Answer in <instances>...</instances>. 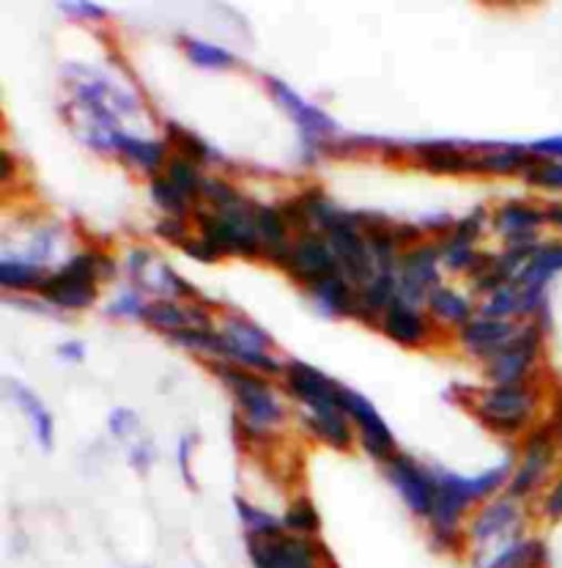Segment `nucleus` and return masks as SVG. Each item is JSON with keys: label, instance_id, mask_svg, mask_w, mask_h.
I'll use <instances>...</instances> for the list:
<instances>
[{"label": "nucleus", "instance_id": "obj_1", "mask_svg": "<svg viewBox=\"0 0 562 568\" xmlns=\"http://www.w3.org/2000/svg\"><path fill=\"white\" fill-rule=\"evenodd\" d=\"M513 473V459H505L502 465L483 469L478 475H459L448 473V469H433L437 478V500H433V511L428 521H431V541L437 549L450 552L459 549L463 541L461 519L467 517L469 508L478 503L494 497L502 486H508Z\"/></svg>", "mask_w": 562, "mask_h": 568}, {"label": "nucleus", "instance_id": "obj_2", "mask_svg": "<svg viewBox=\"0 0 562 568\" xmlns=\"http://www.w3.org/2000/svg\"><path fill=\"white\" fill-rule=\"evenodd\" d=\"M212 371L234 396L239 437L251 445H264L266 439L275 437L288 413L272 379L231 363H212Z\"/></svg>", "mask_w": 562, "mask_h": 568}, {"label": "nucleus", "instance_id": "obj_3", "mask_svg": "<svg viewBox=\"0 0 562 568\" xmlns=\"http://www.w3.org/2000/svg\"><path fill=\"white\" fill-rule=\"evenodd\" d=\"M543 390L535 382H521V385H491L486 390L474 393L472 413L497 437H524L538 423L541 413Z\"/></svg>", "mask_w": 562, "mask_h": 568}, {"label": "nucleus", "instance_id": "obj_4", "mask_svg": "<svg viewBox=\"0 0 562 568\" xmlns=\"http://www.w3.org/2000/svg\"><path fill=\"white\" fill-rule=\"evenodd\" d=\"M562 459L560 437L554 426L546 420H538L530 432L521 437L519 462L513 465L511 480L505 486V495L513 500L527 503L543 497L549 489V480H554V469Z\"/></svg>", "mask_w": 562, "mask_h": 568}, {"label": "nucleus", "instance_id": "obj_5", "mask_svg": "<svg viewBox=\"0 0 562 568\" xmlns=\"http://www.w3.org/2000/svg\"><path fill=\"white\" fill-rule=\"evenodd\" d=\"M256 201L245 199L239 206L223 209H195L193 223L198 229V236L214 251V256H242V258H260L264 245L256 231Z\"/></svg>", "mask_w": 562, "mask_h": 568}, {"label": "nucleus", "instance_id": "obj_6", "mask_svg": "<svg viewBox=\"0 0 562 568\" xmlns=\"http://www.w3.org/2000/svg\"><path fill=\"white\" fill-rule=\"evenodd\" d=\"M102 256L100 251H80L63 261L58 270L48 272L39 286V297L44 305L58 311H83L91 308L100 297L102 283Z\"/></svg>", "mask_w": 562, "mask_h": 568}, {"label": "nucleus", "instance_id": "obj_7", "mask_svg": "<svg viewBox=\"0 0 562 568\" xmlns=\"http://www.w3.org/2000/svg\"><path fill=\"white\" fill-rule=\"evenodd\" d=\"M543 338L546 327L538 322L519 324L515 335L505 344L500 355L486 363V376L494 385H521V382H535L538 368H541Z\"/></svg>", "mask_w": 562, "mask_h": 568}, {"label": "nucleus", "instance_id": "obj_8", "mask_svg": "<svg viewBox=\"0 0 562 568\" xmlns=\"http://www.w3.org/2000/svg\"><path fill=\"white\" fill-rule=\"evenodd\" d=\"M266 85H269V94L275 97V102L292 115L294 126H297L299 143H303V160L316 162L318 154L327 152L324 146H333L335 135H338V124H335L321 108L303 100V97H299L292 85L283 83V80L266 78Z\"/></svg>", "mask_w": 562, "mask_h": 568}, {"label": "nucleus", "instance_id": "obj_9", "mask_svg": "<svg viewBox=\"0 0 562 568\" xmlns=\"http://www.w3.org/2000/svg\"><path fill=\"white\" fill-rule=\"evenodd\" d=\"M524 530V503L513 500V497H500L474 511L467 527V541L472 544L478 552H489V549H502L508 544L521 538Z\"/></svg>", "mask_w": 562, "mask_h": 568}, {"label": "nucleus", "instance_id": "obj_10", "mask_svg": "<svg viewBox=\"0 0 562 568\" xmlns=\"http://www.w3.org/2000/svg\"><path fill=\"white\" fill-rule=\"evenodd\" d=\"M286 275H292L294 281L303 283L305 288L316 286V283L327 281V277L340 275V261L335 256L333 245L327 242V236L318 234V231H303L292 240V245L286 247L280 261H277Z\"/></svg>", "mask_w": 562, "mask_h": 568}, {"label": "nucleus", "instance_id": "obj_11", "mask_svg": "<svg viewBox=\"0 0 562 568\" xmlns=\"http://www.w3.org/2000/svg\"><path fill=\"white\" fill-rule=\"evenodd\" d=\"M439 266H442L439 245H431V242H422V245L401 253V261L396 266L398 300L411 305V308H422L433 288L442 286Z\"/></svg>", "mask_w": 562, "mask_h": 568}, {"label": "nucleus", "instance_id": "obj_12", "mask_svg": "<svg viewBox=\"0 0 562 568\" xmlns=\"http://www.w3.org/2000/svg\"><path fill=\"white\" fill-rule=\"evenodd\" d=\"M256 568H324L327 552L316 538L280 532L275 538H247Z\"/></svg>", "mask_w": 562, "mask_h": 568}, {"label": "nucleus", "instance_id": "obj_13", "mask_svg": "<svg viewBox=\"0 0 562 568\" xmlns=\"http://www.w3.org/2000/svg\"><path fill=\"white\" fill-rule=\"evenodd\" d=\"M340 409H344L346 417L355 423L357 443L362 445V450L370 459L387 465V462L398 454L396 437H392L390 426H387V420L379 415V409H376L362 393L351 390V387H340Z\"/></svg>", "mask_w": 562, "mask_h": 568}, {"label": "nucleus", "instance_id": "obj_14", "mask_svg": "<svg viewBox=\"0 0 562 568\" xmlns=\"http://www.w3.org/2000/svg\"><path fill=\"white\" fill-rule=\"evenodd\" d=\"M385 473L392 489L398 491V497H401L403 506L411 514L426 519L431 517L433 500H437V478H433V469L422 467L420 462H415L411 456L398 450L385 465Z\"/></svg>", "mask_w": 562, "mask_h": 568}, {"label": "nucleus", "instance_id": "obj_15", "mask_svg": "<svg viewBox=\"0 0 562 568\" xmlns=\"http://www.w3.org/2000/svg\"><path fill=\"white\" fill-rule=\"evenodd\" d=\"M283 385L286 396L294 398L303 409H327L340 407V387L333 376L318 371L305 361H288L283 368Z\"/></svg>", "mask_w": 562, "mask_h": 568}, {"label": "nucleus", "instance_id": "obj_16", "mask_svg": "<svg viewBox=\"0 0 562 568\" xmlns=\"http://www.w3.org/2000/svg\"><path fill=\"white\" fill-rule=\"evenodd\" d=\"M515 329H519V324L511 322V318H494L478 313L472 322L456 329V344L461 346L463 355L489 363L491 357L505 349V344L513 338Z\"/></svg>", "mask_w": 562, "mask_h": 568}, {"label": "nucleus", "instance_id": "obj_17", "mask_svg": "<svg viewBox=\"0 0 562 568\" xmlns=\"http://www.w3.org/2000/svg\"><path fill=\"white\" fill-rule=\"evenodd\" d=\"M379 329L392 344L407 346V349H422V346H428L437 338V322L428 316V311L411 308V305L401 303V300H396L385 311Z\"/></svg>", "mask_w": 562, "mask_h": 568}, {"label": "nucleus", "instance_id": "obj_18", "mask_svg": "<svg viewBox=\"0 0 562 568\" xmlns=\"http://www.w3.org/2000/svg\"><path fill=\"white\" fill-rule=\"evenodd\" d=\"M417 165L431 173H478L480 171V146L456 141H428L409 149Z\"/></svg>", "mask_w": 562, "mask_h": 568}, {"label": "nucleus", "instance_id": "obj_19", "mask_svg": "<svg viewBox=\"0 0 562 568\" xmlns=\"http://www.w3.org/2000/svg\"><path fill=\"white\" fill-rule=\"evenodd\" d=\"M491 225L505 240V245L538 242V231L546 225V209L530 204V201H508L491 212Z\"/></svg>", "mask_w": 562, "mask_h": 568}, {"label": "nucleus", "instance_id": "obj_20", "mask_svg": "<svg viewBox=\"0 0 562 568\" xmlns=\"http://www.w3.org/2000/svg\"><path fill=\"white\" fill-rule=\"evenodd\" d=\"M299 423H303L305 432L313 439H318V443H324L333 450H351L357 439V432H351V420L340 407L303 409Z\"/></svg>", "mask_w": 562, "mask_h": 568}, {"label": "nucleus", "instance_id": "obj_21", "mask_svg": "<svg viewBox=\"0 0 562 568\" xmlns=\"http://www.w3.org/2000/svg\"><path fill=\"white\" fill-rule=\"evenodd\" d=\"M115 156L121 162H126L130 168H135L143 176L154 179L165 173L167 160H171V146L167 141H154V138H141V135H124L119 138V146H115Z\"/></svg>", "mask_w": 562, "mask_h": 568}, {"label": "nucleus", "instance_id": "obj_22", "mask_svg": "<svg viewBox=\"0 0 562 568\" xmlns=\"http://www.w3.org/2000/svg\"><path fill=\"white\" fill-rule=\"evenodd\" d=\"M398 300V277L396 270L376 272L362 288H357V313L355 318L370 324V327H379L381 316Z\"/></svg>", "mask_w": 562, "mask_h": 568}, {"label": "nucleus", "instance_id": "obj_23", "mask_svg": "<svg viewBox=\"0 0 562 568\" xmlns=\"http://www.w3.org/2000/svg\"><path fill=\"white\" fill-rule=\"evenodd\" d=\"M307 297L313 300L316 311L324 313V316L346 318L357 313V286L344 272L307 288Z\"/></svg>", "mask_w": 562, "mask_h": 568}, {"label": "nucleus", "instance_id": "obj_24", "mask_svg": "<svg viewBox=\"0 0 562 568\" xmlns=\"http://www.w3.org/2000/svg\"><path fill=\"white\" fill-rule=\"evenodd\" d=\"M552 555L541 538H515L508 547L497 549L480 564V568H549Z\"/></svg>", "mask_w": 562, "mask_h": 568}, {"label": "nucleus", "instance_id": "obj_25", "mask_svg": "<svg viewBox=\"0 0 562 568\" xmlns=\"http://www.w3.org/2000/svg\"><path fill=\"white\" fill-rule=\"evenodd\" d=\"M219 333L228 341L225 363H228V357L234 355V352H266V355H272V349H275L272 335L266 333L260 324L253 322V318L242 316V313H228V316L223 318V324H219Z\"/></svg>", "mask_w": 562, "mask_h": 568}, {"label": "nucleus", "instance_id": "obj_26", "mask_svg": "<svg viewBox=\"0 0 562 568\" xmlns=\"http://www.w3.org/2000/svg\"><path fill=\"white\" fill-rule=\"evenodd\" d=\"M426 311L439 327H450V329H461L463 324L472 322V318L478 316V313H474L472 300L453 286L433 288L431 297H428L426 303Z\"/></svg>", "mask_w": 562, "mask_h": 568}, {"label": "nucleus", "instance_id": "obj_27", "mask_svg": "<svg viewBox=\"0 0 562 568\" xmlns=\"http://www.w3.org/2000/svg\"><path fill=\"white\" fill-rule=\"evenodd\" d=\"M6 387H9L11 402H14L17 407L25 413L28 420H31V428H33V437H37V443L42 445L44 450H50L52 443H55V423H52L50 409L44 407L42 398H39L37 393L31 390V387L22 385V382L9 379V382H6Z\"/></svg>", "mask_w": 562, "mask_h": 568}, {"label": "nucleus", "instance_id": "obj_28", "mask_svg": "<svg viewBox=\"0 0 562 568\" xmlns=\"http://www.w3.org/2000/svg\"><path fill=\"white\" fill-rule=\"evenodd\" d=\"M538 156L530 152V146H480V171L478 173H491V176H513L538 165Z\"/></svg>", "mask_w": 562, "mask_h": 568}, {"label": "nucleus", "instance_id": "obj_29", "mask_svg": "<svg viewBox=\"0 0 562 568\" xmlns=\"http://www.w3.org/2000/svg\"><path fill=\"white\" fill-rule=\"evenodd\" d=\"M253 217H256V231L260 236V245H264V258L277 264L283 253H286V247L292 245V229H288L280 206L256 204Z\"/></svg>", "mask_w": 562, "mask_h": 568}, {"label": "nucleus", "instance_id": "obj_30", "mask_svg": "<svg viewBox=\"0 0 562 568\" xmlns=\"http://www.w3.org/2000/svg\"><path fill=\"white\" fill-rule=\"evenodd\" d=\"M165 141H167V146L176 149L178 156H184V160L195 162V165H201V168L223 160V156H217V152L208 146L204 138H198L195 132L184 130L182 124H173V121H167L165 124Z\"/></svg>", "mask_w": 562, "mask_h": 568}, {"label": "nucleus", "instance_id": "obj_31", "mask_svg": "<svg viewBox=\"0 0 562 568\" xmlns=\"http://www.w3.org/2000/svg\"><path fill=\"white\" fill-rule=\"evenodd\" d=\"M143 322H146L152 329L165 333V338H167V335L182 333V329L190 327V305L178 303V300L160 297V300H154V303H149L146 318H143Z\"/></svg>", "mask_w": 562, "mask_h": 568}, {"label": "nucleus", "instance_id": "obj_32", "mask_svg": "<svg viewBox=\"0 0 562 568\" xmlns=\"http://www.w3.org/2000/svg\"><path fill=\"white\" fill-rule=\"evenodd\" d=\"M44 277H48V272L25 258L3 256L0 261V283H3L6 292H31V288L39 292Z\"/></svg>", "mask_w": 562, "mask_h": 568}, {"label": "nucleus", "instance_id": "obj_33", "mask_svg": "<svg viewBox=\"0 0 562 568\" xmlns=\"http://www.w3.org/2000/svg\"><path fill=\"white\" fill-rule=\"evenodd\" d=\"M182 50L190 61L195 63L198 69H212V72H225V69L236 67V58L231 55L228 50L219 48V44L206 42V39H195V37H184L182 39Z\"/></svg>", "mask_w": 562, "mask_h": 568}, {"label": "nucleus", "instance_id": "obj_34", "mask_svg": "<svg viewBox=\"0 0 562 568\" xmlns=\"http://www.w3.org/2000/svg\"><path fill=\"white\" fill-rule=\"evenodd\" d=\"M234 506H236V514H239V519H242V527L247 530V538H275V536H280V532H286L283 519L272 517L269 511L253 506V503L245 500V497H236Z\"/></svg>", "mask_w": 562, "mask_h": 568}, {"label": "nucleus", "instance_id": "obj_35", "mask_svg": "<svg viewBox=\"0 0 562 568\" xmlns=\"http://www.w3.org/2000/svg\"><path fill=\"white\" fill-rule=\"evenodd\" d=\"M149 195H152L154 204L165 214H171V217H190V214L195 212V201L187 199L165 173H162V176H154L152 182H149Z\"/></svg>", "mask_w": 562, "mask_h": 568}, {"label": "nucleus", "instance_id": "obj_36", "mask_svg": "<svg viewBox=\"0 0 562 568\" xmlns=\"http://www.w3.org/2000/svg\"><path fill=\"white\" fill-rule=\"evenodd\" d=\"M201 171H204V168L195 165V162H190V160H184V156H178V154H173L165 165V176L171 179V182L176 184L184 195H187V199H193L195 204L201 201V193H204V182H206V176Z\"/></svg>", "mask_w": 562, "mask_h": 568}, {"label": "nucleus", "instance_id": "obj_37", "mask_svg": "<svg viewBox=\"0 0 562 568\" xmlns=\"http://www.w3.org/2000/svg\"><path fill=\"white\" fill-rule=\"evenodd\" d=\"M283 525H286V532L313 538L318 530H321V517H318V511H316V506L310 503V497H294L292 506H288V511L283 514Z\"/></svg>", "mask_w": 562, "mask_h": 568}, {"label": "nucleus", "instance_id": "obj_38", "mask_svg": "<svg viewBox=\"0 0 562 568\" xmlns=\"http://www.w3.org/2000/svg\"><path fill=\"white\" fill-rule=\"evenodd\" d=\"M439 256H442V266L448 272L472 277V272L478 270L483 253L474 251V245H463V242H456L448 236V240L439 242Z\"/></svg>", "mask_w": 562, "mask_h": 568}, {"label": "nucleus", "instance_id": "obj_39", "mask_svg": "<svg viewBox=\"0 0 562 568\" xmlns=\"http://www.w3.org/2000/svg\"><path fill=\"white\" fill-rule=\"evenodd\" d=\"M247 195L242 193L239 187L228 182L223 176H206L204 193H201V201H204L206 209H214V212H223V209L239 206Z\"/></svg>", "mask_w": 562, "mask_h": 568}, {"label": "nucleus", "instance_id": "obj_40", "mask_svg": "<svg viewBox=\"0 0 562 568\" xmlns=\"http://www.w3.org/2000/svg\"><path fill=\"white\" fill-rule=\"evenodd\" d=\"M480 313L494 318H511V322L519 318V288H515V283H508V286L489 294L483 305H480Z\"/></svg>", "mask_w": 562, "mask_h": 568}, {"label": "nucleus", "instance_id": "obj_41", "mask_svg": "<svg viewBox=\"0 0 562 568\" xmlns=\"http://www.w3.org/2000/svg\"><path fill=\"white\" fill-rule=\"evenodd\" d=\"M146 308L149 303L143 300L141 288H126V292H121L119 297L110 300V305L104 311H108V316L113 318H146Z\"/></svg>", "mask_w": 562, "mask_h": 568}, {"label": "nucleus", "instance_id": "obj_42", "mask_svg": "<svg viewBox=\"0 0 562 568\" xmlns=\"http://www.w3.org/2000/svg\"><path fill=\"white\" fill-rule=\"evenodd\" d=\"M489 220H491V214L486 212V209H474V212L463 214L461 220H456V229H453V234H450V240L463 242V245H474V242L483 236Z\"/></svg>", "mask_w": 562, "mask_h": 568}, {"label": "nucleus", "instance_id": "obj_43", "mask_svg": "<svg viewBox=\"0 0 562 568\" xmlns=\"http://www.w3.org/2000/svg\"><path fill=\"white\" fill-rule=\"evenodd\" d=\"M58 245H61V231L58 229H42L39 234H33L31 240V247H28V256H22L25 261H31V264L42 266L55 256L58 253Z\"/></svg>", "mask_w": 562, "mask_h": 568}, {"label": "nucleus", "instance_id": "obj_44", "mask_svg": "<svg viewBox=\"0 0 562 568\" xmlns=\"http://www.w3.org/2000/svg\"><path fill=\"white\" fill-rule=\"evenodd\" d=\"M524 182L530 187L549 190V193H562V162H538L532 171L524 173Z\"/></svg>", "mask_w": 562, "mask_h": 568}, {"label": "nucleus", "instance_id": "obj_45", "mask_svg": "<svg viewBox=\"0 0 562 568\" xmlns=\"http://www.w3.org/2000/svg\"><path fill=\"white\" fill-rule=\"evenodd\" d=\"M190 223H193L190 217H171V214H165V217L154 225V234L160 236V240L171 242V245L184 247L195 236L193 229H190Z\"/></svg>", "mask_w": 562, "mask_h": 568}, {"label": "nucleus", "instance_id": "obj_46", "mask_svg": "<svg viewBox=\"0 0 562 568\" xmlns=\"http://www.w3.org/2000/svg\"><path fill=\"white\" fill-rule=\"evenodd\" d=\"M108 428L115 439L121 443H137V432H141V420L132 409H113L108 417Z\"/></svg>", "mask_w": 562, "mask_h": 568}, {"label": "nucleus", "instance_id": "obj_47", "mask_svg": "<svg viewBox=\"0 0 562 568\" xmlns=\"http://www.w3.org/2000/svg\"><path fill=\"white\" fill-rule=\"evenodd\" d=\"M195 437L193 434H184L182 439H178L176 445V465H178V473H182L184 484L190 486V489H195V473H193V450H195Z\"/></svg>", "mask_w": 562, "mask_h": 568}, {"label": "nucleus", "instance_id": "obj_48", "mask_svg": "<svg viewBox=\"0 0 562 568\" xmlns=\"http://www.w3.org/2000/svg\"><path fill=\"white\" fill-rule=\"evenodd\" d=\"M541 517H546L549 521H560L562 519V473L552 480V486L543 491Z\"/></svg>", "mask_w": 562, "mask_h": 568}, {"label": "nucleus", "instance_id": "obj_49", "mask_svg": "<svg viewBox=\"0 0 562 568\" xmlns=\"http://www.w3.org/2000/svg\"><path fill=\"white\" fill-rule=\"evenodd\" d=\"M154 258H156V253L149 251V247H135V251L126 253L124 266H126V272H130L132 281H135V283L141 281V277L146 275L149 266H152V261H154Z\"/></svg>", "mask_w": 562, "mask_h": 568}, {"label": "nucleus", "instance_id": "obj_50", "mask_svg": "<svg viewBox=\"0 0 562 568\" xmlns=\"http://www.w3.org/2000/svg\"><path fill=\"white\" fill-rule=\"evenodd\" d=\"M154 445L149 439H137V443L130 445V465L137 469V473H149V467L154 465Z\"/></svg>", "mask_w": 562, "mask_h": 568}, {"label": "nucleus", "instance_id": "obj_51", "mask_svg": "<svg viewBox=\"0 0 562 568\" xmlns=\"http://www.w3.org/2000/svg\"><path fill=\"white\" fill-rule=\"evenodd\" d=\"M530 152L541 162H562V135L541 138V141L530 143Z\"/></svg>", "mask_w": 562, "mask_h": 568}, {"label": "nucleus", "instance_id": "obj_52", "mask_svg": "<svg viewBox=\"0 0 562 568\" xmlns=\"http://www.w3.org/2000/svg\"><path fill=\"white\" fill-rule=\"evenodd\" d=\"M420 229L426 231V234H433V236H442V240H448V236L453 234V229H456V220L450 217V214H445V212L428 214V217L420 223Z\"/></svg>", "mask_w": 562, "mask_h": 568}, {"label": "nucleus", "instance_id": "obj_53", "mask_svg": "<svg viewBox=\"0 0 562 568\" xmlns=\"http://www.w3.org/2000/svg\"><path fill=\"white\" fill-rule=\"evenodd\" d=\"M61 9L67 11V14H74V20H91V22L108 20V11L96 3H63Z\"/></svg>", "mask_w": 562, "mask_h": 568}, {"label": "nucleus", "instance_id": "obj_54", "mask_svg": "<svg viewBox=\"0 0 562 568\" xmlns=\"http://www.w3.org/2000/svg\"><path fill=\"white\" fill-rule=\"evenodd\" d=\"M184 253H187L190 258H198V261H206V264H212V261H217V256H214V251L212 247L206 245L204 240H201V236H193V240L187 242V245L182 247Z\"/></svg>", "mask_w": 562, "mask_h": 568}, {"label": "nucleus", "instance_id": "obj_55", "mask_svg": "<svg viewBox=\"0 0 562 568\" xmlns=\"http://www.w3.org/2000/svg\"><path fill=\"white\" fill-rule=\"evenodd\" d=\"M58 357L67 363H83L85 346L80 344V341H67V344L58 346Z\"/></svg>", "mask_w": 562, "mask_h": 568}, {"label": "nucleus", "instance_id": "obj_56", "mask_svg": "<svg viewBox=\"0 0 562 568\" xmlns=\"http://www.w3.org/2000/svg\"><path fill=\"white\" fill-rule=\"evenodd\" d=\"M549 423H552L554 432H558V437H560V450H562V385H558V390H554L552 415H549Z\"/></svg>", "mask_w": 562, "mask_h": 568}, {"label": "nucleus", "instance_id": "obj_57", "mask_svg": "<svg viewBox=\"0 0 562 568\" xmlns=\"http://www.w3.org/2000/svg\"><path fill=\"white\" fill-rule=\"evenodd\" d=\"M543 209H546V223L562 231V201H554V204H549Z\"/></svg>", "mask_w": 562, "mask_h": 568}]
</instances>
